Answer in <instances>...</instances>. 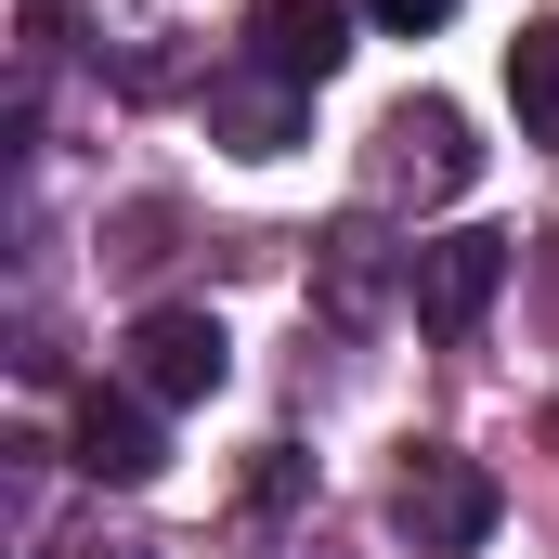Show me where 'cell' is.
<instances>
[{
	"label": "cell",
	"mask_w": 559,
	"mask_h": 559,
	"mask_svg": "<svg viewBox=\"0 0 559 559\" xmlns=\"http://www.w3.org/2000/svg\"><path fill=\"white\" fill-rule=\"evenodd\" d=\"M391 521H404L429 559H468L481 534H495V481H481L455 442H417V468L391 481Z\"/></svg>",
	"instance_id": "1"
},
{
	"label": "cell",
	"mask_w": 559,
	"mask_h": 559,
	"mask_svg": "<svg viewBox=\"0 0 559 559\" xmlns=\"http://www.w3.org/2000/svg\"><path fill=\"white\" fill-rule=\"evenodd\" d=\"M222 378H235L222 312H143V325H131V391H143V404H209Z\"/></svg>",
	"instance_id": "2"
},
{
	"label": "cell",
	"mask_w": 559,
	"mask_h": 559,
	"mask_svg": "<svg viewBox=\"0 0 559 559\" xmlns=\"http://www.w3.org/2000/svg\"><path fill=\"white\" fill-rule=\"evenodd\" d=\"M495 286H508V235H429L417 261H404V299H417V325H481L495 312Z\"/></svg>",
	"instance_id": "3"
},
{
	"label": "cell",
	"mask_w": 559,
	"mask_h": 559,
	"mask_svg": "<svg viewBox=\"0 0 559 559\" xmlns=\"http://www.w3.org/2000/svg\"><path fill=\"white\" fill-rule=\"evenodd\" d=\"M248 52H261V79H286V92H325L338 52H352V0H261L248 13Z\"/></svg>",
	"instance_id": "4"
},
{
	"label": "cell",
	"mask_w": 559,
	"mask_h": 559,
	"mask_svg": "<svg viewBox=\"0 0 559 559\" xmlns=\"http://www.w3.org/2000/svg\"><path fill=\"white\" fill-rule=\"evenodd\" d=\"M66 455H79V481H118V495L169 468V442H156V404H143V391H92V404L66 417Z\"/></svg>",
	"instance_id": "5"
},
{
	"label": "cell",
	"mask_w": 559,
	"mask_h": 559,
	"mask_svg": "<svg viewBox=\"0 0 559 559\" xmlns=\"http://www.w3.org/2000/svg\"><path fill=\"white\" fill-rule=\"evenodd\" d=\"M378 143H391V182H429V195L468 182V118H455V105H404Z\"/></svg>",
	"instance_id": "6"
},
{
	"label": "cell",
	"mask_w": 559,
	"mask_h": 559,
	"mask_svg": "<svg viewBox=\"0 0 559 559\" xmlns=\"http://www.w3.org/2000/svg\"><path fill=\"white\" fill-rule=\"evenodd\" d=\"M508 105H521L534 143H559V26H521L508 39Z\"/></svg>",
	"instance_id": "7"
},
{
	"label": "cell",
	"mask_w": 559,
	"mask_h": 559,
	"mask_svg": "<svg viewBox=\"0 0 559 559\" xmlns=\"http://www.w3.org/2000/svg\"><path fill=\"white\" fill-rule=\"evenodd\" d=\"M299 105H312V92H286V79H248V92H222V131H235V156H286Z\"/></svg>",
	"instance_id": "8"
},
{
	"label": "cell",
	"mask_w": 559,
	"mask_h": 559,
	"mask_svg": "<svg viewBox=\"0 0 559 559\" xmlns=\"http://www.w3.org/2000/svg\"><path fill=\"white\" fill-rule=\"evenodd\" d=\"M365 13H378V26H391V39H429V26H442V13H455V0H365Z\"/></svg>",
	"instance_id": "9"
}]
</instances>
